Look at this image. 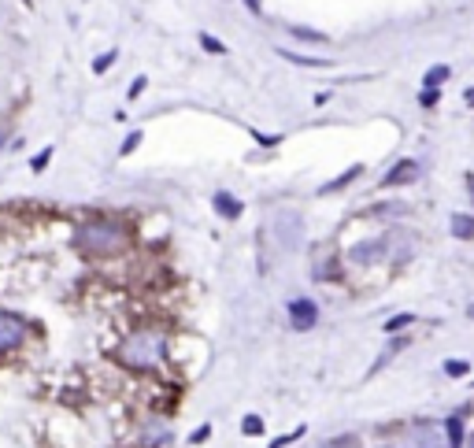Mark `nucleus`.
Listing matches in <instances>:
<instances>
[{"mask_svg":"<svg viewBox=\"0 0 474 448\" xmlns=\"http://www.w3.org/2000/svg\"><path fill=\"white\" fill-rule=\"evenodd\" d=\"M241 433H248V437H259V433H263V419H259V415H245V419H241Z\"/></svg>","mask_w":474,"mask_h":448,"instance_id":"obj_16","label":"nucleus"},{"mask_svg":"<svg viewBox=\"0 0 474 448\" xmlns=\"http://www.w3.org/2000/svg\"><path fill=\"white\" fill-rule=\"evenodd\" d=\"M467 448H474V433H470V437H467Z\"/></svg>","mask_w":474,"mask_h":448,"instance_id":"obj_30","label":"nucleus"},{"mask_svg":"<svg viewBox=\"0 0 474 448\" xmlns=\"http://www.w3.org/2000/svg\"><path fill=\"white\" fill-rule=\"evenodd\" d=\"M467 189H470V196H474V175H467Z\"/></svg>","mask_w":474,"mask_h":448,"instance_id":"obj_28","label":"nucleus"},{"mask_svg":"<svg viewBox=\"0 0 474 448\" xmlns=\"http://www.w3.org/2000/svg\"><path fill=\"white\" fill-rule=\"evenodd\" d=\"M274 233H278V245L285 252H297L304 245V219L297 212H278L274 215Z\"/></svg>","mask_w":474,"mask_h":448,"instance_id":"obj_3","label":"nucleus"},{"mask_svg":"<svg viewBox=\"0 0 474 448\" xmlns=\"http://www.w3.org/2000/svg\"><path fill=\"white\" fill-rule=\"evenodd\" d=\"M449 74H452V71L445 67V63H438V67H430V71H426V89H438V86H441Z\"/></svg>","mask_w":474,"mask_h":448,"instance_id":"obj_14","label":"nucleus"},{"mask_svg":"<svg viewBox=\"0 0 474 448\" xmlns=\"http://www.w3.org/2000/svg\"><path fill=\"white\" fill-rule=\"evenodd\" d=\"M412 323H415V315H412V311L393 315V319H386V334H397V330H404V326H412Z\"/></svg>","mask_w":474,"mask_h":448,"instance_id":"obj_15","label":"nucleus"},{"mask_svg":"<svg viewBox=\"0 0 474 448\" xmlns=\"http://www.w3.org/2000/svg\"><path fill=\"white\" fill-rule=\"evenodd\" d=\"M449 230H452V237H459V241H470V237H474V215L456 212L452 222H449Z\"/></svg>","mask_w":474,"mask_h":448,"instance_id":"obj_10","label":"nucleus"},{"mask_svg":"<svg viewBox=\"0 0 474 448\" xmlns=\"http://www.w3.org/2000/svg\"><path fill=\"white\" fill-rule=\"evenodd\" d=\"M297 437H304V426H297V430H289V433H285V437H278V441H274V444H267V448H285V444H293Z\"/></svg>","mask_w":474,"mask_h":448,"instance_id":"obj_20","label":"nucleus"},{"mask_svg":"<svg viewBox=\"0 0 474 448\" xmlns=\"http://www.w3.org/2000/svg\"><path fill=\"white\" fill-rule=\"evenodd\" d=\"M137 144H141V130H134V134H130V137L123 141V149H118V152H123V156H130V152L137 149Z\"/></svg>","mask_w":474,"mask_h":448,"instance_id":"obj_22","label":"nucleus"},{"mask_svg":"<svg viewBox=\"0 0 474 448\" xmlns=\"http://www.w3.org/2000/svg\"><path fill=\"white\" fill-rule=\"evenodd\" d=\"M404 212H407L404 204H374L371 208V215H404Z\"/></svg>","mask_w":474,"mask_h":448,"instance_id":"obj_18","label":"nucleus"},{"mask_svg":"<svg viewBox=\"0 0 474 448\" xmlns=\"http://www.w3.org/2000/svg\"><path fill=\"white\" fill-rule=\"evenodd\" d=\"M208 433H212V426H201V430L193 433V441H196V444H201V441H208Z\"/></svg>","mask_w":474,"mask_h":448,"instance_id":"obj_26","label":"nucleus"},{"mask_svg":"<svg viewBox=\"0 0 474 448\" xmlns=\"http://www.w3.org/2000/svg\"><path fill=\"white\" fill-rule=\"evenodd\" d=\"M419 100H423L426 108H430V104H438V100H441V89H423V97H419Z\"/></svg>","mask_w":474,"mask_h":448,"instance_id":"obj_24","label":"nucleus"},{"mask_svg":"<svg viewBox=\"0 0 474 448\" xmlns=\"http://www.w3.org/2000/svg\"><path fill=\"white\" fill-rule=\"evenodd\" d=\"M374 448H397V444H374Z\"/></svg>","mask_w":474,"mask_h":448,"instance_id":"obj_31","label":"nucleus"},{"mask_svg":"<svg viewBox=\"0 0 474 448\" xmlns=\"http://www.w3.org/2000/svg\"><path fill=\"white\" fill-rule=\"evenodd\" d=\"M118 360L134 371H156L167 360V337L160 330H137L118 345Z\"/></svg>","mask_w":474,"mask_h":448,"instance_id":"obj_2","label":"nucleus"},{"mask_svg":"<svg viewBox=\"0 0 474 448\" xmlns=\"http://www.w3.org/2000/svg\"><path fill=\"white\" fill-rule=\"evenodd\" d=\"M467 319H474V304H470V308H467Z\"/></svg>","mask_w":474,"mask_h":448,"instance_id":"obj_29","label":"nucleus"},{"mask_svg":"<svg viewBox=\"0 0 474 448\" xmlns=\"http://www.w3.org/2000/svg\"><path fill=\"white\" fill-rule=\"evenodd\" d=\"M285 315H289V326H293L297 334H304V330H311V326L319 323V304L308 300V297H297V300L285 304Z\"/></svg>","mask_w":474,"mask_h":448,"instance_id":"obj_4","label":"nucleus"},{"mask_svg":"<svg viewBox=\"0 0 474 448\" xmlns=\"http://www.w3.org/2000/svg\"><path fill=\"white\" fill-rule=\"evenodd\" d=\"M289 34L300 37V41H330L323 30H311V26H289Z\"/></svg>","mask_w":474,"mask_h":448,"instance_id":"obj_13","label":"nucleus"},{"mask_svg":"<svg viewBox=\"0 0 474 448\" xmlns=\"http://www.w3.org/2000/svg\"><path fill=\"white\" fill-rule=\"evenodd\" d=\"M381 256H386V237H374V241H360L348 248V259L356 263V267H371V263H378Z\"/></svg>","mask_w":474,"mask_h":448,"instance_id":"obj_6","label":"nucleus"},{"mask_svg":"<svg viewBox=\"0 0 474 448\" xmlns=\"http://www.w3.org/2000/svg\"><path fill=\"white\" fill-rule=\"evenodd\" d=\"M48 160H52V149H41V152H37L34 160H30V167H34V170H45V163H48Z\"/></svg>","mask_w":474,"mask_h":448,"instance_id":"obj_23","label":"nucleus"},{"mask_svg":"<svg viewBox=\"0 0 474 448\" xmlns=\"http://www.w3.org/2000/svg\"><path fill=\"white\" fill-rule=\"evenodd\" d=\"M415 178H419V163L415 160H400L386 178H381V189H397V186H407V182H415Z\"/></svg>","mask_w":474,"mask_h":448,"instance_id":"obj_7","label":"nucleus"},{"mask_svg":"<svg viewBox=\"0 0 474 448\" xmlns=\"http://www.w3.org/2000/svg\"><path fill=\"white\" fill-rule=\"evenodd\" d=\"M278 56L289 60V63H297V67H330V60H323V56H300V52H289V48H278Z\"/></svg>","mask_w":474,"mask_h":448,"instance_id":"obj_11","label":"nucleus"},{"mask_svg":"<svg viewBox=\"0 0 474 448\" xmlns=\"http://www.w3.org/2000/svg\"><path fill=\"white\" fill-rule=\"evenodd\" d=\"M212 204H215V212H219L222 219H241V212H245V204L237 201L233 193H226V189H219V193L212 196Z\"/></svg>","mask_w":474,"mask_h":448,"instance_id":"obj_9","label":"nucleus"},{"mask_svg":"<svg viewBox=\"0 0 474 448\" xmlns=\"http://www.w3.org/2000/svg\"><path fill=\"white\" fill-rule=\"evenodd\" d=\"M467 371H470L467 360H445V374H449V378H463Z\"/></svg>","mask_w":474,"mask_h":448,"instance_id":"obj_17","label":"nucleus"},{"mask_svg":"<svg viewBox=\"0 0 474 448\" xmlns=\"http://www.w3.org/2000/svg\"><path fill=\"white\" fill-rule=\"evenodd\" d=\"M360 175H363V167H360V163H356V167H348V170H345V175H341V178H334V182H326V186H323L319 193H337V189H345V186H352V182H356V178H360Z\"/></svg>","mask_w":474,"mask_h":448,"instance_id":"obj_12","label":"nucleus"},{"mask_svg":"<svg viewBox=\"0 0 474 448\" xmlns=\"http://www.w3.org/2000/svg\"><path fill=\"white\" fill-rule=\"evenodd\" d=\"M22 341H26V323L11 311H0V355L15 352Z\"/></svg>","mask_w":474,"mask_h":448,"instance_id":"obj_5","label":"nucleus"},{"mask_svg":"<svg viewBox=\"0 0 474 448\" xmlns=\"http://www.w3.org/2000/svg\"><path fill=\"white\" fill-rule=\"evenodd\" d=\"M141 89H144V78H137V82L130 86V100H134V97H141Z\"/></svg>","mask_w":474,"mask_h":448,"instance_id":"obj_27","label":"nucleus"},{"mask_svg":"<svg viewBox=\"0 0 474 448\" xmlns=\"http://www.w3.org/2000/svg\"><path fill=\"white\" fill-rule=\"evenodd\" d=\"M130 245V230L118 219H86L74 226V248L86 256H118Z\"/></svg>","mask_w":474,"mask_h":448,"instance_id":"obj_1","label":"nucleus"},{"mask_svg":"<svg viewBox=\"0 0 474 448\" xmlns=\"http://www.w3.org/2000/svg\"><path fill=\"white\" fill-rule=\"evenodd\" d=\"M115 56H118L115 48H111V52H104V56H97V60H93V71H97V74H104V71H108L111 63H115Z\"/></svg>","mask_w":474,"mask_h":448,"instance_id":"obj_19","label":"nucleus"},{"mask_svg":"<svg viewBox=\"0 0 474 448\" xmlns=\"http://www.w3.org/2000/svg\"><path fill=\"white\" fill-rule=\"evenodd\" d=\"M245 8L252 11V15H263V0H245Z\"/></svg>","mask_w":474,"mask_h":448,"instance_id":"obj_25","label":"nucleus"},{"mask_svg":"<svg viewBox=\"0 0 474 448\" xmlns=\"http://www.w3.org/2000/svg\"><path fill=\"white\" fill-rule=\"evenodd\" d=\"M467 433H463V412H452L445 419V448H463Z\"/></svg>","mask_w":474,"mask_h":448,"instance_id":"obj_8","label":"nucleus"},{"mask_svg":"<svg viewBox=\"0 0 474 448\" xmlns=\"http://www.w3.org/2000/svg\"><path fill=\"white\" fill-rule=\"evenodd\" d=\"M201 45H204L208 52H226V45H222L219 37H212V34H201Z\"/></svg>","mask_w":474,"mask_h":448,"instance_id":"obj_21","label":"nucleus"}]
</instances>
